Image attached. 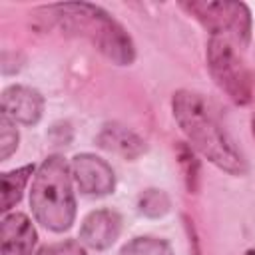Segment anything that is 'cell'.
I'll list each match as a JSON object with an SVG mask.
<instances>
[{
	"mask_svg": "<svg viewBox=\"0 0 255 255\" xmlns=\"http://www.w3.org/2000/svg\"><path fill=\"white\" fill-rule=\"evenodd\" d=\"M32 171H34L32 165H24V167L2 173V203H0L2 211H8L12 205H16L20 201L24 185L28 183Z\"/></svg>",
	"mask_w": 255,
	"mask_h": 255,
	"instance_id": "obj_11",
	"label": "cell"
},
{
	"mask_svg": "<svg viewBox=\"0 0 255 255\" xmlns=\"http://www.w3.org/2000/svg\"><path fill=\"white\" fill-rule=\"evenodd\" d=\"M18 147V131L14 128V122L2 114L0 116V157L8 159Z\"/></svg>",
	"mask_w": 255,
	"mask_h": 255,
	"instance_id": "obj_14",
	"label": "cell"
},
{
	"mask_svg": "<svg viewBox=\"0 0 255 255\" xmlns=\"http://www.w3.org/2000/svg\"><path fill=\"white\" fill-rule=\"evenodd\" d=\"M30 205L34 217L44 227L56 233L72 227L76 217V199L68 165L60 155H50L38 167L32 181Z\"/></svg>",
	"mask_w": 255,
	"mask_h": 255,
	"instance_id": "obj_3",
	"label": "cell"
},
{
	"mask_svg": "<svg viewBox=\"0 0 255 255\" xmlns=\"http://www.w3.org/2000/svg\"><path fill=\"white\" fill-rule=\"evenodd\" d=\"M245 255H255V253H253V251H249V253H245Z\"/></svg>",
	"mask_w": 255,
	"mask_h": 255,
	"instance_id": "obj_17",
	"label": "cell"
},
{
	"mask_svg": "<svg viewBox=\"0 0 255 255\" xmlns=\"http://www.w3.org/2000/svg\"><path fill=\"white\" fill-rule=\"evenodd\" d=\"M72 175L78 189L86 195H106L116 183L112 167L92 153H80L72 159Z\"/></svg>",
	"mask_w": 255,
	"mask_h": 255,
	"instance_id": "obj_6",
	"label": "cell"
},
{
	"mask_svg": "<svg viewBox=\"0 0 255 255\" xmlns=\"http://www.w3.org/2000/svg\"><path fill=\"white\" fill-rule=\"evenodd\" d=\"M36 231L24 213H10L2 219V255H30Z\"/></svg>",
	"mask_w": 255,
	"mask_h": 255,
	"instance_id": "obj_9",
	"label": "cell"
},
{
	"mask_svg": "<svg viewBox=\"0 0 255 255\" xmlns=\"http://www.w3.org/2000/svg\"><path fill=\"white\" fill-rule=\"evenodd\" d=\"M98 143H100V147L114 151L126 159H135L145 151L143 139L122 124L104 126L102 131L98 133Z\"/></svg>",
	"mask_w": 255,
	"mask_h": 255,
	"instance_id": "obj_10",
	"label": "cell"
},
{
	"mask_svg": "<svg viewBox=\"0 0 255 255\" xmlns=\"http://www.w3.org/2000/svg\"><path fill=\"white\" fill-rule=\"evenodd\" d=\"M34 255H86L84 247L76 241H64V243H54L48 247H42Z\"/></svg>",
	"mask_w": 255,
	"mask_h": 255,
	"instance_id": "obj_16",
	"label": "cell"
},
{
	"mask_svg": "<svg viewBox=\"0 0 255 255\" xmlns=\"http://www.w3.org/2000/svg\"><path fill=\"white\" fill-rule=\"evenodd\" d=\"M139 211L147 217H161L169 211V197L161 189H147L139 195Z\"/></svg>",
	"mask_w": 255,
	"mask_h": 255,
	"instance_id": "obj_13",
	"label": "cell"
},
{
	"mask_svg": "<svg viewBox=\"0 0 255 255\" xmlns=\"http://www.w3.org/2000/svg\"><path fill=\"white\" fill-rule=\"evenodd\" d=\"M42 12L64 34L86 38L114 64L128 66L133 62L135 48L129 34L104 8L88 2H66L42 8Z\"/></svg>",
	"mask_w": 255,
	"mask_h": 255,
	"instance_id": "obj_2",
	"label": "cell"
},
{
	"mask_svg": "<svg viewBox=\"0 0 255 255\" xmlns=\"http://www.w3.org/2000/svg\"><path fill=\"white\" fill-rule=\"evenodd\" d=\"M44 100L42 96L26 86H10L2 94V114L12 122L32 126L42 118Z\"/></svg>",
	"mask_w": 255,
	"mask_h": 255,
	"instance_id": "obj_7",
	"label": "cell"
},
{
	"mask_svg": "<svg viewBox=\"0 0 255 255\" xmlns=\"http://www.w3.org/2000/svg\"><path fill=\"white\" fill-rule=\"evenodd\" d=\"M120 255H173V253H171V247L161 239L137 237L128 245H124Z\"/></svg>",
	"mask_w": 255,
	"mask_h": 255,
	"instance_id": "obj_12",
	"label": "cell"
},
{
	"mask_svg": "<svg viewBox=\"0 0 255 255\" xmlns=\"http://www.w3.org/2000/svg\"><path fill=\"white\" fill-rule=\"evenodd\" d=\"M120 229H122L120 215L116 211L100 209L84 219L80 229V239L92 249H106L118 239Z\"/></svg>",
	"mask_w": 255,
	"mask_h": 255,
	"instance_id": "obj_8",
	"label": "cell"
},
{
	"mask_svg": "<svg viewBox=\"0 0 255 255\" xmlns=\"http://www.w3.org/2000/svg\"><path fill=\"white\" fill-rule=\"evenodd\" d=\"M179 163L185 173V183L189 191H197V179H199V163L193 157L189 147H179Z\"/></svg>",
	"mask_w": 255,
	"mask_h": 255,
	"instance_id": "obj_15",
	"label": "cell"
},
{
	"mask_svg": "<svg viewBox=\"0 0 255 255\" xmlns=\"http://www.w3.org/2000/svg\"><path fill=\"white\" fill-rule=\"evenodd\" d=\"M179 6L201 22L211 36H225L245 46L251 36V14L243 2L229 0H185Z\"/></svg>",
	"mask_w": 255,
	"mask_h": 255,
	"instance_id": "obj_5",
	"label": "cell"
},
{
	"mask_svg": "<svg viewBox=\"0 0 255 255\" xmlns=\"http://www.w3.org/2000/svg\"><path fill=\"white\" fill-rule=\"evenodd\" d=\"M207 66L215 84L239 106L253 96V74L247 68L235 42L225 36H211L207 42Z\"/></svg>",
	"mask_w": 255,
	"mask_h": 255,
	"instance_id": "obj_4",
	"label": "cell"
},
{
	"mask_svg": "<svg viewBox=\"0 0 255 255\" xmlns=\"http://www.w3.org/2000/svg\"><path fill=\"white\" fill-rule=\"evenodd\" d=\"M171 112L187 141L213 165L231 175H243L247 171L243 155L201 94L191 90L175 92L171 98Z\"/></svg>",
	"mask_w": 255,
	"mask_h": 255,
	"instance_id": "obj_1",
	"label": "cell"
}]
</instances>
